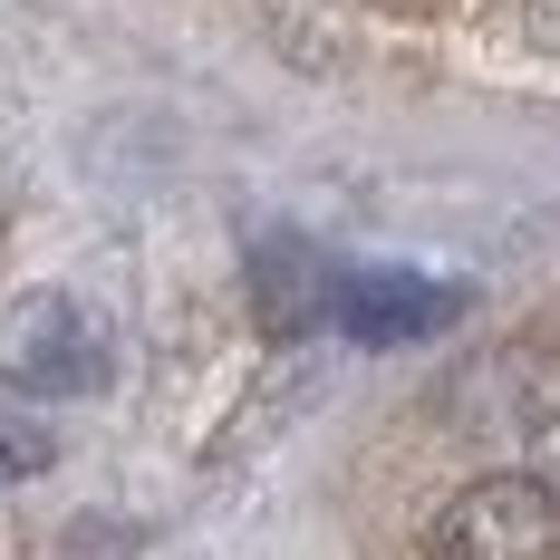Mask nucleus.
<instances>
[{
  "mask_svg": "<svg viewBox=\"0 0 560 560\" xmlns=\"http://www.w3.org/2000/svg\"><path fill=\"white\" fill-rule=\"evenodd\" d=\"M319 310H329V271H319L310 252H271V261H261V319L290 338V329H310Z\"/></svg>",
  "mask_w": 560,
  "mask_h": 560,
  "instance_id": "obj_4",
  "label": "nucleus"
},
{
  "mask_svg": "<svg viewBox=\"0 0 560 560\" xmlns=\"http://www.w3.org/2000/svg\"><path fill=\"white\" fill-rule=\"evenodd\" d=\"M425 551L435 560H560V493L541 474H483L435 512Z\"/></svg>",
  "mask_w": 560,
  "mask_h": 560,
  "instance_id": "obj_1",
  "label": "nucleus"
},
{
  "mask_svg": "<svg viewBox=\"0 0 560 560\" xmlns=\"http://www.w3.org/2000/svg\"><path fill=\"white\" fill-rule=\"evenodd\" d=\"M49 435L39 425H20V416H0V483H30V474H49Z\"/></svg>",
  "mask_w": 560,
  "mask_h": 560,
  "instance_id": "obj_5",
  "label": "nucleus"
},
{
  "mask_svg": "<svg viewBox=\"0 0 560 560\" xmlns=\"http://www.w3.org/2000/svg\"><path fill=\"white\" fill-rule=\"evenodd\" d=\"M454 300L445 290H425V280H406V271H348L329 290V319L348 338H416V329H435Z\"/></svg>",
  "mask_w": 560,
  "mask_h": 560,
  "instance_id": "obj_3",
  "label": "nucleus"
},
{
  "mask_svg": "<svg viewBox=\"0 0 560 560\" xmlns=\"http://www.w3.org/2000/svg\"><path fill=\"white\" fill-rule=\"evenodd\" d=\"M107 377V348H97V319L58 290H30L0 310V387L20 396H88Z\"/></svg>",
  "mask_w": 560,
  "mask_h": 560,
  "instance_id": "obj_2",
  "label": "nucleus"
}]
</instances>
